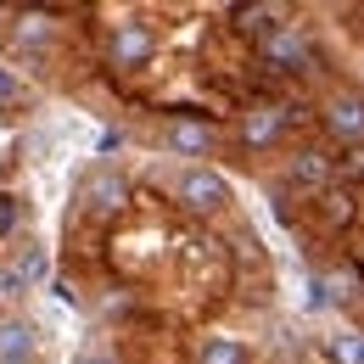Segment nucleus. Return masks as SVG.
I'll return each instance as SVG.
<instances>
[{
	"mask_svg": "<svg viewBox=\"0 0 364 364\" xmlns=\"http://www.w3.org/2000/svg\"><path fill=\"white\" fill-rule=\"evenodd\" d=\"M17 219H23L17 196H11V191H0V235H11V230H17Z\"/></svg>",
	"mask_w": 364,
	"mask_h": 364,
	"instance_id": "2eb2a0df",
	"label": "nucleus"
},
{
	"mask_svg": "<svg viewBox=\"0 0 364 364\" xmlns=\"http://www.w3.org/2000/svg\"><path fill=\"white\" fill-rule=\"evenodd\" d=\"M163 146H168L174 157H202V151L213 146V124H191V118H180V124L163 129Z\"/></svg>",
	"mask_w": 364,
	"mask_h": 364,
	"instance_id": "9d476101",
	"label": "nucleus"
},
{
	"mask_svg": "<svg viewBox=\"0 0 364 364\" xmlns=\"http://www.w3.org/2000/svg\"><path fill=\"white\" fill-rule=\"evenodd\" d=\"M23 101V85H17V73L11 68H0V107H17Z\"/></svg>",
	"mask_w": 364,
	"mask_h": 364,
	"instance_id": "dca6fc26",
	"label": "nucleus"
},
{
	"mask_svg": "<svg viewBox=\"0 0 364 364\" xmlns=\"http://www.w3.org/2000/svg\"><path fill=\"white\" fill-rule=\"evenodd\" d=\"M235 17H241V28H252V34L264 40L269 28H280V23H286V6H241Z\"/></svg>",
	"mask_w": 364,
	"mask_h": 364,
	"instance_id": "ddd939ff",
	"label": "nucleus"
},
{
	"mask_svg": "<svg viewBox=\"0 0 364 364\" xmlns=\"http://www.w3.org/2000/svg\"><path fill=\"white\" fill-rule=\"evenodd\" d=\"M50 40H56L50 11H17V23H11V50H17V56H40Z\"/></svg>",
	"mask_w": 364,
	"mask_h": 364,
	"instance_id": "0eeeda50",
	"label": "nucleus"
},
{
	"mask_svg": "<svg viewBox=\"0 0 364 364\" xmlns=\"http://www.w3.org/2000/svg\"><path fill=\"white\" fill-rule=\"evenodd\" d=\"M95 146H101V157H107V151H118V146H124V135H118V129H101V140H95Z\"/></svg>",
	"mask_w": 364,
	"mask_h": 364,
	"instance_id": "f3484780",
	"label": "nucleus"
},
{
	"mask_svg": "<svg viewBox=\"0 0 364 364\" xmlns=\"http://www.w3.org/2000/svg\"><path fill=\"white\" fill-rule=\"evenodd\" d=\"M258 62H264L269 73H303V68L314 62V40H309V28L286 17L280 28H269V34L258 40Z\"/></svg>",
	"mask_w": 364,
	"mask_h": 364,
	"instance_id": "f257e3e1",
	"label": "nucleus"
},
{
	"mask_svg": "<svg viewBox=\"0 0 364 364\" xmlns=\"http://www.w3.org/2000/svg\"><path fill=\"white\" fill-rule=\"evenodd\" d=\"M0 17H6V6H0Z\"/></svg>",
	"mask_w": 364,
	"mask_h": 364,
	"instance_id": "aec40b11",
	"label": "nucleus"
},
{
	"mask_svg": "<svg viewBox=\"0 0 364 364\" xmlns=\"http://www.w3.org/2000/svg\"><path fill=\"white\" fill-rule=\"evenodd\" d=\"M196 364H247V342H241V336H225V331H213V336L196 342Z\"/></svg>",
	"mask_w": 364,
	"mask_h": 364,
	"instance_id": "f8f14e48",
	"label": "nucleus"
},
{
	"mask_svg": "<svg viewBox=\"0 0 364 364\" xmlns=\"http://www.w3.org/2000/svg\"><path fill=\"white\" fill-rule=\"evenodd\" d=\"M6 269H11V280L28 291V286H40V280L50 274V252L40 247V241H28V247H17V252H11V264H6Z\"/></svg>",
	"mask_w": 364,
	"mask_h": 364,
	"instance_id": "9b49d317",
	"label": "nucleus"
},
{
	"mask_svg": "<svg viewBox=\"0 0 364 364\" xmlns=\"http://www.w3.org/2000/svg\"><path fill=\"white\" fill-rule=\"evenodd\" d=\"M291 185H303V191H325V185L336 180V157L331 151H319V146H303L297 157H291Z\"/></svg>",
	"mask_w": 364,
	"mask_h": 364,
	"instance_id": "1a4fd4ad",
	"label": "nucleus"
},
{
	"mask_svg": "<svg viewBox=\"0 0 364 364\" xmlns=\"http://www.w3.org/2000/svg\"><path fill=\"white\" fill-rule=\"evenodd\" d=\"M17 364H40V359H17Z\"/></svg>",
	"mask_w": 364,
	"mask_h": 364,
	"instance_id": "6ab92c4d",
	"label": "nucleus"
},
{
	"mask_svg": "<svg viewBox=\"0 0 364 364\" xmlns=\"http://www.w3.org/2000/svg\"><path fill=\"white\" fill-rule=\"evenodd\" d=\"M79 364H124V359H118V353H85Z\"/></svg>",
	"mask_w": 364,
	"mask_h": 364,
	"instance_id": "a211bd4d",
	"label": "nucleus"
},
{
	"mask_svg": "<svg viewBox=\"0 0 364 364\" xmlns=\"http://www.w3.org/2000/svg\"><path fill=\"white\" fill-rule=\"evenodd\" d=\"M40 353V325L23 314H6L0 319V364H17V359H34Z\"/></svg>",
	"mask_w": 364,
	"mask_h": 364,
	"instance_id": "423d86ee",
	"label": "nucleus"
},
{
	"mask_svg": "<svg viewBox=\"0 0 364 364\" xmlns=\"http://www.w3.org/2000/svg\"><path fill=\"white\" fill-rule=\"evenodd\" d=\"M319 124H325V135L342 140V146L364 140V90H353V85L331 90V95H325V107H319Z\"/></svg>",
	"mask_w": 364,
	"mask_h": 364,
	"instance_id": "20e7f679",
	"label": "nucleus"
},
{
	"mask_svg": "<svg viewBox=\"0 0 364 364\" xmlns=\"http://www.w3.org/2000/svg\"><path fill=\"white\" fill-rule=\"evenodd\" d=\"M280 129H286V107H247L241 112V146H252V151L274 146Z\"/></svg>",
	"mask_w": 364,
	"mask_h": 364,
	"instance_id": "6e6552de",
	"label": "nucleus"
},
{
	"mask_svg": "<svg viewBox=\"0 0 364 364\" xmlns=\"http://www.w3.org/2000/svg\"><path fill=\"white\" fill-rule=\"evenodd\" d=\"M331 359H336V364H364V331L331 336Z\"/></svg>",
	"mask_w": 364,
	"mask_h": 364,
	"instance_id": "4468645a",
	"label": "nucleus"
},
{
	"mask_svg": "<svg viewBox=\"0 0 364 364\" xmlns=\"http://www.w3.org/2000/svg\"><path fill=\"white\" fill-rule=\"evenodd\" d=\"M151 56H157V34H151L146 17H118V23L107 28V62H112L118 73H135Z\"/></svg>",
	"mask_w": 364,
	"mask_h": 364,
	"instance_id": "f03ea898",
	"label": "nucleus"
},
{
	"mask_svg": "<svg viewBox=\"0 0 364 364\" xmlns=\"http://www.w3.org/2000/svg\"><path fill=\"white\" fill-rule=\"evenodd\" d=\"M174 202H180L185 213H196V219H208V213H219L230 202V180L219 168H208V163H191L180 180H174Z\"/></svg>",
	"mask_w": 364,
	"mask_h": 364,
	"instance_id": "7ed1b4c3",
	"label": "nucleus"
},
{
	"mask_svg": "<svg viewBox=\"0 0 364 364\" xmlns=\"http://www.w3.org/2000/svg\"><path fill=\"white\" fill-rule=\"evenodd\" d=\"M79 202H85L90 213H118V208L129 202V180H124V168H112V163H95L90 174L79 180Z\"/></svg>",
	"mask_w": 364,
	"mask_h": 364,
	"instance_id": "39448f33",
	"label": "nucleus"
}]
</instances>
